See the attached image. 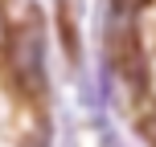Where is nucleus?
<instances>
[{
    "label": "nucleus",
    "instance_id": "f257e3e1",
    "mask_svg": "<svg viewBox=\"0 0 156 147\" xmlns=\"http://www.w3.org/2000/svg\"><path fill=\"white\" fill-rule=\"evenodd\" d=\"M8 70H12L16 86L25 94H41L45 90V45H41V29L25 25L8 45Z\"/></svg>",
    "mask_w": 156,
    "mask_h": 147
},
{
    "label": "nucleus",
    "instance_id": "f03ea898",
    "mask_svg": "<svg viewBox=\"0 0 156 147\" xmlns=\"http://www.w3.org/2000/svg\"><path fill=\"white\" fill-rule=\"evenodd\" d=\"M144 139H148V147H156V110L144 119Z\"/></svg>",
    "mask_w": 156,
    "mask_h": 147
},
{
    "label": "nucleus",
    "instance_id": "7ed1b4c3",
    "mask_svg": "<svg viewBox=\"0 0 156 147\" xmlns=\"http://www.w3.org/2000/svg\"><path fill=\"white\" fill-rule=\"evenodd\" d=\"M8 41V21H4V4H0V45Z\"/></svg>",
    "mask_w": 156,
    "mask_h": 147
},
{
    "label": "nucleus",
    "instance_id": "20e7f679",
    "mask_svg": "<svg viewBox=\"0 0 156 147\" xmlns=\"http://www.w3.org/2000/svg\"><path fill=\"white\" fill-rule=\"evenodd\" d=\"M25 147H45V139H41V135H37V139H29V143H25Z\"/></svg>",
    "mask_w": 156,
    "mask_h": 147
}]
</instances>
